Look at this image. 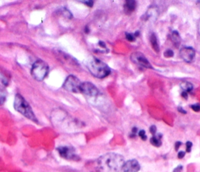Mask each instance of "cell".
Here are the masks:
<instances>
[{"mask_svg":"<svg viewBox=\"0 0 200 172\" xmlns=\"http://www.w3.org/2000/svg\"><path fill=\"white\" fill-rule=\"evenodd\" d=\"M124 164V157L116 153H108L97 160V167L100 172H120L122 171Z\"/></svg>","mask_w":200,"mask_h":172,"instance_id":"cell-1","label":"cell"},{"mask_svg":"<svg viewBox=\"0 0 200 172\" xmlns=\"http://www.w3.org/2000/svg\"><path fill=\"white\" fill-rule=\"evenodd\" d=\"M87 67L93 76L98 78H104L110 75L111 70L104 62L97 58L92 57L89 59Z\"/></svg>","mask_w":200,"mask_h":172,"instance_id":"cell-2","label":"cell"},{"mask_svg":"<svg viewBox=\"0 0 200 172\" xmlns=\"http://www.w3.org/2000/svg\"><path fill=\"white\" fill-rule=\"evenodd\" d=\"M14 107L17 112L20 113L22 115H24L28 119L31 120V121L35 122V123H38V119L35 117L31 106L25 100L24 98L21 95H16L15 99H14Z\"/></svg>","mask_w":200,"mask_h":172,"instance_id":"cell-3","label":"cell"},{"mask_svg":"<svg viewBox=\"0 0 200 172\" xmlns=\"http://www.w3.org/2000/svg\"><path fill=\"white\" fill-rule=\"evenodd\" d=\"M49 65L41 59L35 61L31 67V74L35 80L38 81H43L49 74Z\"/></svg>","mask_w":200,"mask_h":172,"instance_id":"cell-4","label":"cell"},{"mask_svg":"<svg viewBox=\"0 0 200 172\" xmlns=\"http://www.w3.org/2000/svg\"><path fill=\"white\" fill-rule=\"evenodd\" d=\"M80 92L82 93L89 99H95L100 94V91L97 87L91 82L81 83L80 87Z\"/></svg>","mask_w":200,"mask_h":172,"instance_id":"cell-5","label":"cell"},{"mask_svg":"<svg viewBox=\"0 0 200 172\" xmlns=\"http://www.w3.org/2000/svg\"><path fill=\"white\" fill-rule=\"evenodd\" d=\"M81 85V82L77 77L73 76V75H70L65 80L64 83H63V88L70 92L78 93L80 92Z\"/></svg>","mask_w":200,"mask_h":172,"instance_id":"cell-6","label":"cell"},{"mask_svg":"<svg viewBox=\"0 0 200 172\" xmlns=\"http://www.w3.org/2000/svg\"><path fill=\"white\" fill-rule=\"evenodd\" d=\"M57 151L59 152V154L60 155V157L64 159H67V160H79V157L77 156L74 149L73 147L66 146H60V147L57 148Z\"/></svg>","mask_w":200,"mask_h":172,"instance_id":"cell-7","label":"cell"},{"mask_svg":"<svg viewBox=\"0 0 200 172\" xmlns=\"http://www.w3.org/2000/svg\"><path fill=\"white\" fill-rule=\"evenodd\" d=\"M131 59L134 64H137V65L140 66V67H145V68L153 69L151 64L149 62L147 58L140 52H135L133 53L131 56Z\"/></svg>","mask_w":200,"mask_h":172,"instance_id":"cell-8","label":"cell"},{"mask_svg":"<svg viewBox=\"0 0 200 172\" xmlns=\"http://www.w3.org/2000/svg\"><path fill=\"white\" fill-rule=\"evenodd\" d=\"M180 56L187 63H192L194 59L195 56H196V51L193 48L185 46L181 49Z\"/></svg>","mask_w":200,"mask_h":172,"instance_id":"cell-9","label":"cell"},{"mask_svg":"<svg viewBox=\"0 0 200 172\" xmlns=\"http://www.w3.org/2000/svg\"><path fill=\"white\" fill-rule=\"evenodd\" d=\"M141 169V166L138 161L134 159H132L124 162L122 171L124 172H138Z\"/></svg>","mask_w":200,"mask_h":172,"instance_id":"cell-10","label":"cell"},{"mask_svg":"<svg viewBox=\"0 0 200 172\" xmlns=\"http://www.w3.org/2000/svg\"><path fill=\"white\" fill-rule=\"evenodd\" d=\"M162 135L160 133H158L157 135H155L153 137L150 139V143L153 146H156V147H160L161 145H162Z\"/></svg>","mask_w":200,"mask_h":172,"instance_id":"cell-11","label":"cell"},{"mask_svg":"<svg viewBox=\"0 0 200 172\" xmlns=\"http://www.w3.org/2000/svg\"><path fill=\"white\" fill-rule=\"evenodd\" d=\"M136 8V2L134 0H127L124 5V10L127 14L133 12Z\"/></svg>","mask_w":200,"mask_h":172,"instance_id":"cell-12","label":"cell"},{"mask_svg":"<svg viewBox=\"0 0 200 172\" xmlns=\"http://www.w3.org/2000/svg\"><path fill=\"white\" fill-rule=\"evenodd\" d=\"M171 41H172L173 44L176 46V47H178L180 46L181 42V38L180 35L177 31H174L171 33Z\"/></svg>","mask_w":200,"mask_h":172,"instance_id":"cell-13","label":"cell"},{"mask_svg":"<svg viewBox=\"0 0 200 172\" xmlns=\"http://www.w3.org/2000/svg\"><path fill=\"white\" fill-rule=\"evenodd\" d=\"M150 42H151L152 47L153 49L156 51V53L159 52V43H158V39L156 35L154 33H152V35H150Z\"/></svg>","mask_w":200,"mask_h":172,"instance_id":"cell-14","label":"cell"},{"mask_svg":"<svg viewBox=\"0 0 200 172\" xmlns=\"http://www.w3.org/2000/svg\"><path fill=\"white\" fill-rule=\"evenodd\" d=\"M181 88L182 91L188 93L191 92L193 89V86L192 83L190 82H187V81H185V82L181 83Z\"/></svg>","mask_w":200,"mask_h":172,"instance_id":"cell-15","label":"cell"},{"mask_svg":"<svg viewBox=\"0 0 200 172\" xmlns=\"http://www.w3.org/2000/svg\"><path fill=\"white\" fill-rule=\"evenodd\" d=\"M6 92L4 89L0 88V105H3L6 99Z\"/></svg>","mask_w":200,"mask_h":172,"instance_id":"cell-16","label":"cell"},{"mask_svg":"<svg viewBox=\"0 0 200 172\" xmlns=\"http://www.w3.org/2000/svg\"><path fill=\"white\" fill-rule=\"evenodd\" d=\"M126 39L129 42H134L135 40V36L132 33H126L125 34Z\"/></svg>","mask_w":200,"mask_h":172,"instance_id":"cell-17","label":"cell"},{"mask_svg":"<svg viewBox=\"0 0 200 172\" xmlns=\"http://www.w3.org/2000/svg\"><path fill=\"white\" fill-rule=\"evenodd\" d=\"M138 136L143 141H145L147 139V136L144 130H141V131H138Z\"/></svg>","mask_w":200,"mask_h":172,"instance_id":"cell-18","label":"cell"},{"mask_svg":"<svg viewBox=\"0 0 200 172\" xmlns=\"http://www.w3.org/2000/svg\"><path fill=\"white\" fill-rule=\"evenodd\" d=\"M191 107V108L194 111L196 112H199L200 111V104L199 103H195V104H192V105L190 106Z\"/></svg>","mask_w":200,"mask_h":172,"instance_id":"cell-19","label":"cell"},{"mask_svg":"<svg viewBox=\"0 0 200 172\" xmlns=\"http://www.w3.org/2000/svg\"><path fill=\"white\" fill-rule=\"evenodd\" d=\"M164 56L167 58L173 57H174V52H173V50H171V49H168V50L165 51V53H164Z\"/></svg>","mask_w":200,"mask_h":172,"instance_id":"cell-20","label":"cell"},{"mask_svg":"<svg viewBox=\"0 0 200 172\" xmlns=\"http://www.w3.org/2000/svg\"><path fill=\"white\" fill-rule=\"evenodd\" d=\"M185 145H186V152L191 153L192 148V142H190V141H188Z\"/></svg>","mask_w":200,"mask_h":172,"instance_id":"cell-21","label":"cell"},{"mask_svg":"<svg viewBox=\"0 0 200 172\" xmlns=\"http://www.w3.org/2000/svg\"><path fill=\"white\" fill-rule=\"evenodd\" d=\"M156 131H157V128L155 125H152L149 128V131L151 132V134H153V136H155L156 134Z\"/></svg>","mask_w":200,"mask_h":172,"instance_id":"cell-22","label":"cell"},{"mask_svg":"<svg viewBox=\"0 0 200 172\" xmlns=\"http://www.w3.org/2000/svg\"><path fill=\"white\" fill-rule=\"evenodd\" d=\"M137 131H138V128H136V127H134L133 129H132V135L130 136V137L132 138L135 137L136 134H137Z\"/></svg>","mask_w":200,"mask_h":172,"instance_id":"cell-23","label":"cell"},{"mask_svg":"<svg viewBox=\"0 0 200 172\" xmlns=\"http://www.w3.org/2000/svg\"><path fill=\"white\" fill-rule=\"evenodd\" d=\"M82 3H84L85 5H87L89 7H92V6H93L94 4V1H82Z\"/></svg>","mask_w":200,"mask_h":172,"instance_id":"cell-24","label":"cell"},{"mask_svg":"<svg viewBox=\"0 0 200 172\" xmlns=\"http://www.w3.org/2000/svg\"><path fill=\"white\" fill-rule=\"evenodd\" d=\"M185 156V152H184V151H180V152H178V153H177V157H178V159L184 158Z\"/></svg>","mask_w":200,"mask_h":172,"instance_id":"cell-25","label":"cell"},{"mask_svg":"<svg viewBox=\"0 0 200 172\" xmlns=\"http://www.w3.org/2000/svg\"><path fill=\"white\" fill-rule=\"evenodd\" d=\"M182 169H183V167H182L181 165H179L178 167H177V168L174 170L173 172H181Z\"/></svg>","mask_w":200,"mask_h":172,"instance_id":"cell-26","label":"cell"},{"mask_svg":"<svg viewBox=\"0 0 200 172\" xmlns=\"http://www.w3.org/2000/svg\"><path fill=\"white\" fill-rule=\"evenodd\" d=\"M181 145H182L181 142H176V143H175V150L176 151L178 150V149L180 148V146H181Z\"/></svg>","mask_w":200,"mask_h":172,"instance_id":"cell-27","label":"cell"},{"mask_svg":"<svg viewBox=\"0 0 200 172\" xmlns=\"http://www.w3.org/2000/svg\"><path fill=\"white\" fill-rule=\"evenodd\" d=\"M181 96L183 98H185V99H188V93L185 92H184V91H182Z\"/></svg>","mask_w":200,"mask_h":172,"instance_id":"cell-28","label":"cell"},{"mask_svg":"<svg viewBox=\"0 0 200 172\" xmlns=\"http://www.w3.org/2000/svg\"><path fill=\"white\" fill-rule=\"evenodd\" d=\"M177 110H178L179 112H181V113H182V114H186L187 113V112L185 111V110H184L183 109H182L181 107H177Z\"/></svg>","mask_w":200,"mask_h":172,"instance_id":"cell-29","label":"cell"},{"mask_svg":"<svg viewBox=\"0 0 200 172\" xmlns=\"http://www.w3.org/2000/svg\"><path fill=\"white\" fill-rule=\"evenodd\" d=\"M99 45H100V46H101V47H102V48H106V46H105V44L103 42L100 41V42H99Z\"/></svg>","mask_w":200,"mask_h":172,"instance_id":"cell-30","label":"cell"},{"mask_svg":"<svg viewBox=\"0 0 200 172\" xmlns=\"http://www.w3.org/2000/svg\"><path fill=\"white\" fill-rule=\"evenodd\" d=\"M85 32L86 33H89V28H88V27H86L85 28Z\"/></svg>","mask_w":200,"mask_h":172,"instance_id":"cell-31","label":"cell"},{"mask_svg":"<svg viewBox=\"0 0 200 172\" xmlns=\"http://www.w3.org/2000/svg\"><path fill=\"white\" fill-rule=\"evenodd\" d=\"M199 35H200V21H199Z\"/></svg>","mask_w":200,"mask_h":172,"instance_id":"cell-32","label":"cell"},{"mask_svg":"<svg viewBox=\"0 0 200 172\" xmlns=\"http://www.w3.org/2000/svg\"><path fill=\"white\" fill-rule=\"evenodd\" d=\"M196 3H197V4L199 5V6H200V1H197V2H196Z\"/></svg>","mask_w":200,"mask_h":172,"instance_id":"cell-33","label":"cell"}]
</instances>
